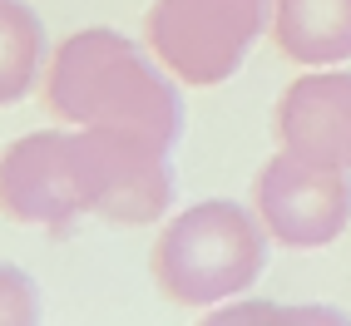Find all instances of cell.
Returning a JSON list of instances; mask_svg holds the SVG:
<instances>
[{
	"mask_svg": "<svg viewBox=\"0 0 351 326\" xmlns=\"http://www.w3.org/2000/svg\"><path fill=\"white\" fill-rule=\"evenodd\" d=\"M45 292L20 262H0V326H40Z\"/></svg>",
	"mask_w": 351,
	"mask_h": 326,
	"instance_id": "10",
	"label": "cell"
},
{
	"mask_svg": "<svg viewBox=\"0 0 351 326\" xmlns=\"http://www.w3.org/2000/svg\"><path fill=\"white\" fill-rule=\"evenodd\" d=\"M252 213L267 238L292 252L332 247L351 223V173L317 168L307 158L272 153L252 178Z\"/></svg>",
	"mask_w": 351,
	"mask_h": 326,
	"instance_id": "5",
	"label": "cell"
},
{
	"mask_svg": "<svg viewBox=\"0 0 351 326\" xmlns=\"http://www.w3.org/2000/svg\"><path fill=\"white\" fill-rule=\"evenodd\" d=\"M272 40L292 64L337 69L351 60V0H272Z\"/></svg>",
	"mask_w": 351,
	"mask_h": 326,
	"instance_id": "7",
	"label": "cell"
},
{
	"mask_svg": "<svg viewBox=\"0 0 351 326\" xmlns=\"http://www.w3.org/2000/svg\"><path fill=\"white\" fill-rule=\"evenodd\" d=\"M272 25V0H154L144 15L149 55L189 89L228 84Z\"/></svg>",
	"mask_w": 351,
	"mask_h": 326,
	"instance_id": "4",
	"label": "cell"
},
{
	"mask_svg": "<svg viewBox=\"0 0 351 326\" xmlns=\"http://www.w3.org/2000/svg\"><path fill=\"white\" fill-rule=\"evenodd\" d=\"M267 227L232 198H203L173 213L149 247L154 287L189 312H213L243 297L267 267Z\"/></svg>",
	"mask_w": 351,
	"mask_h": 326,
	"instance_id": "3",
	"label": "cell"
},
{
	"mask_svg": "<svg viewBox=\"0 0 351 326\" xmlns=\"http://www.w3.org/2000/svg\"><path fill=\"white\" fill-rule=\"evenodd\" d=\"M193 326H351L341 307L326 301H267V297H232L203 312Z\"/></svg>",
	"mask_w": 351,
	"mask_h": 326,
	"instance_id": "9",
	"label": "cell"
},
{
	"mask_svg": "<svg viewBox=\"0 0 351 326\" xmlns=\"http://www.w3.org/2000/svg\"><path fill=\"white\" fill-rule=\"evenodd\" d=\"M45 114L69 129H109L144 144L169 149L183 138V95L178 79L163 69L149 45L109 25L75 30L55 45L50 69L40 79Z\"/></svg>",
	"mask_w": 351,
	"mask_h": 326,
	"instance_id": "2",
	"label": "cell"
},
{
	"mask_svg": "<svg viewBox=\"0 0 351 326\" xmlns=\"http://www.w3.org/2000/svg\"><path fill=\"white\" fill-rule=\"evenodd\" d=\"M272 134L282 153L351 173V75H297L272 109Z\"/></svg>",
	"mask_w": 351,
	"mask_h": 326,
	"instance_id": "6",
	"label": "cell"
},
{
	"mask_svg": "<svg viewBox=\"0 0 351 326\" xmlns=\"http://www.w3.org/2000/svg\"><path fill=\"white\" fill-rule=\"evenodd\" d=\"M45 69H50V40L45 20L30 0H0V109L25 104Z\"/></svg>",
	"mask_w": 351,
	"mask_h": 326,
	"instance_id": "8",
	"label": "cell"
},
{
	"mask_svg": "<svg viewBox=\"0 0 351 326\" xmlns=\"http://www.w3.org/2000/svg\"><path fill=\"white\" fill-rule=\"evenodd\" d=\"M173 208L169 149L109 129H35L0 149V218L69 232L80 218L149 227Z\"/></svg>",
	"mask_w": 351,
	"mask_h": 326,
	"instance_id": "1",
	"label": "cell"
}]
</instances>
